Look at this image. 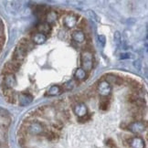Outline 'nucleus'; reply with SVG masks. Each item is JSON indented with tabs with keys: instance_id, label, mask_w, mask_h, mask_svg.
Instances as JSON below:
<instances>
[{
	"instance_id": "nucleus-35",
	"label": "nucleus",
	"mask_w": 148,
	"mask_h": 148,
	"mask_svg": "<svg viewBox=\"0 0 148 148\" xmlns=\"http://www.w3.org/2000/svg\"><path fill=\"white\" fill-rule=\"evenodd\" d=\"M3 28V23H2V20L0 19V29H2Z\"/></svg>"
},
{
	"instance_id": "nucleus-26",
	"label": "nucleus",
	"mask_w": 148,
	"mask_h": 148,
	"mask_svg": "<svg viewBox=\"0 0 148 148\" xmlns=\"http://www.w3.org/2000/svg\"><path fill=\"white\" fill-rule=\"evenodd\" d=\"M106 145L109 147V148H118V146H117V145L115 144V142L113 141L112 139H108L107 141H106Z\"/></svg>"
},
{
	"instance_id": "nucleus-3",
	"label": "nucleus",
	"mask_w": 148,
	"mask_h": 148,
	"mask_svg": "<svg viewBox=\"0 0 148 148\" xmlns=\"http://www.w3.org/2000/svg\"><path fill=\"white\" fill-rule=\"evenodd\" d=\"M97 90L101 96H103V97H107L108 95H110V93L112 92L111 84H109L105 81H102V82H101L99 83L98 87H97Z\"/></svg>"
},
{
	"instance_id": "nucleus-33",
	"label": "nucleus",
	"mask_w": 148,
	"mask_h": 148,
	"mask_svg": "<svg viewBox=\"0 0 148 148\" xmlns=\"http://www.w3.org/2000/svg\"><path fill=\"white\" fill-rule=\"evenodd\" d=\"M130 58H131V55H130L129 53H123V54H122V55H121V57H120V59H121V60L130 59Z\"/></svg>"
},
{
	"instance_id": "nucleus-9",
	"label": "nucleus",
	"mask_w": 148,
	"mask_h": 148,
	"mask_svg": "<svg viewBox=\"0 0 148 148\" xmlns=\"http://www.w3.org/2000/svg\"><path fill=\"white\" fill-rule=\"evenodd\" d=\"M33 101L32 95L28 93H21L18 96V101L20 106H27L28 104H30Z\"/></svg>"
},
{
	"instance_id": "nucleus-21",
	"label": "nucleus",
	"mask_w": 148,
	"mask_h": 148,
	"mask_svg": "<svg viewBox=\"0 0 148 148\" xmlns=\"http://www.w3.org/2000/svg\"><path fill=\"white\" fill-rule=\"evenodd\" d=\"M74 77H75L77 79L82 81V79H86V72H85L82 69H78V70H76L75 73H74Z\"/></svg>"
},
{
	"instance_id": "nucleus-31",
	"label": "nucleus",
	"mask_w": 148,
	"mask_h": 148,
	"mask_svg": "<svg viewBox=\"0 0 148 148\" xmlns=\"http://www.w3.org/2000/svg\"><path fill=\"white\" fill-rule=\"evenodd\" d=\"M18 143L21 146H24L27 143V139L26 137H18Z\"/></svg>"
},
{
	"instance_id": "nucleus-30",
	"label": "nucleus",
	"mask_w": 148,
	"mask_h": 148,
	"mask_svg": "<svg viewBox=\"0 0 148 148\" xmlns=\"http://www.w3.org/2000/svg\"><path fill=\"white\" fill-rule=\"evenodd\" d=\"M52 126H53V128L56 129V130H61L62 127H63V124H62L60 122H56V123H53Z\"/></svg>"
},
{
	"instance_id": "nucleus-15",
	"label": "nucleus",
	"mask_w": 148,
	"mask_h": 148,
	"mask_svg": "<svg viewBox=\"0 0 148 148\" xmlns=\"http://www.w3.org/2000/svg\"><path fill=\"white\" fill-rule=\"evenodd\" d=\"M72 38L74 41L78 43H82L85 40V35L83 31L82 30H76L72 33Z\"/></svg>"
},
{
	"instance_id": "nucleus-12",
	"label": "nucleus",
	"mask_w": 148,
	"mask_h": 148,
	"mask_svg": "<svg viewBox=\"0 0 148 148\" xmlns=\"http://www.w3.org/2000/svg\"><path fill=\"white\" fill-rule=\"evenodd\" d=\"M63 24L67 27H73L77 24V18L75 16L73 15H68L64 18V20H63Z\"/></svg>"
},
{
	"instance_id": "nucleus-24",
	"label": "nucleus",
	"mask_w": 148,
	"mask_h": 148,
	"mask_svg": "<svg viewBox=\"0 0 148 148\" xmlns=\"http://www.w3.org/2000/svg\"><path fill=\"white\" fill-rule=\"evenodd\" d=\"M113 40H114V44L117 47H119L122 43V38H121V34L119 31H116L113 35Z\"/></svg>"
},
{
	"instance_id": "nucleus-13",
	"label": "nucleus",
	"mask_w": 148,
	"mask_h": 148,
	"mask_svg": "<svg viewBox=\"0 0 148 148\" xmlns=\"http://www.w3.org/2000/svg\"><path fill=\"white\" fill-rule=\"evenodd\" d=\"M18 47H20L21 49H23L24 50H26L27 52V51H29L33 49V43L31 41L28 40L27 38H21L20 41H19V44H18Z\"/></svg>"
},
{
	"instance_id": "nucleus-29",
	"label": "nucleus",
	"mask_w": 148,
	"mask_h": 148,
	"mask_svg": "<svg viewBox=\"0 0 148 148\" xmlns=\"http://www.w3.org/2000/svg\"><path fill=\"white\" fill-rule=\"evenodd\" d=\"M90 114H87L86 115H84V116H82V117H79V122H81V123H85V122H88L90 119Z\"/></svg>"
},
{
	"instance_id": "nucleus-5",
	"label": "nucleus",
	"mask_w": 148,
	"mask_h": 148,
	"mask_svg": "<svg viewBox=\"0 0 148 148\" xmlns=\"http://www.w3.org/2000/svg\"><path fill=\"white\" fill-rule=\"evenodd\" d=\"M27 52L26 50H24L23 49H21L20 47H16V49L14 50V53H13V61L16 62H18V63L21 64V62L23 61L26 58Z\"/></svg>"
},
{
	"instance_id": "nucleus-32",
	"label": "nucleus",
	"mask_w": 148,
	"mask_h": 148,
	"mask_svg": "<svg viewBox=\"0 0 148 148\" xmlns=\"http://www.w3.org/2000/svg\"><path fill=\"white\" fill-rule=\"evenodd\" d=\"M5 44V38L4 37H0V51L2 50L3 47Z\"/></svg>"
},
{
	"instance_id": "nucleus-34",
	"label": "nucleus",
	"mask_w": 148,
	"mask_h": 148,
	"mask_svg": "<svg viewBox=\"0 0 148 148\" xmlns=\"http://www.w3.org/2000/svg\"><path fill=\"white\" fill-rule=\"evenodd\" d=\"M86 25H87L86 21H85L84 19H82V22H81V23L79 24V27H81V28H83V27H85V26H86Z\"/></svg>"
},
{
	"instance_id": "nucleus-14",
	"label": "nucleus",
	"mask_w": 148,
	"mask_h": 148,
	"mask_svg": "<svg viewBox=\"0 0 148 148\" xmlns=\"http://www.w3.org/2000/svg\"><path fill=\"white\" fill-rule=\"evenodd\" d=\"M37 29H38V33L43 34V35L46 36L47 34L50 33V31H51V27H50L49 24L47 23V22H44V23H41V24H38V25Z\"/></svg>"
},
{
	"instance_id": "nucleus-16",
	"label": "nucleus",
	"mask_w": 148,
	"mask_h": 148,
	"mask_svg": "<svg viewBox=\"0 0 148 148\" xmlns=\"http://www.w3.org/2000/svg\"><path fill=\"white\" fill-rule=\"evenodd\" d=\"M128 83L130 85V87L132 88V90L135 92H139L142 90V85L141 83H139L135 79H128Z\"/></svg>"
},
{
	"instance_id": "nucleus-18",
	"label": "nucleus",
	"mask_w": 148,
	"mask_h": 148,
	"mask_svg": "<svg viewBox=\"0 0 148 148\" xmlns=\"http://www.w3.org/2000/svg\"><path fill=\"white\" fill-rule=\"evenodd\" d=\"M62 92V90L60 86L58 85H53L52 87H50V89L49 90L48 94L49 96H57V95H60Z\"/></svg>"
},
{
	"instance_id": "nucleus-7",
	"label": "nucleus",
	"mask_w": 148,
	"mask_h": 148,
	"mask_svg": "<svg viewBox=\"0 0 148 148\" xmlns=\"http://www.w3.org/2000/svg\"><path fill=\"white\" fill-rule=\"evenodd\" d=\"M73 112L79 118V117H82L84 115H86L88 111H87L86 105H85L84 103H82V102H78V103L75 106H74Z\"/></svg>"
},
{
	"instance_id": "nucleus-28",
	"label": "nucleus",
	"mask_w": 148,
	"mask_h": 148,
	"mask_svg": "<svg viewBox=\"0 0 148 148\" xmlns=\"http://www.w3.org/2000/svg\"><path fill=\"white\" fill-rule=\"evenodd\" d=\"M98 41H99V44L101 45V47H104L106 38H105V37L103 35H100V36H98Z\"/></svg>"
},
{
	"instance_id": "nucleus-17",
	"label": "nucleus",
	"mask_w": 148,
	"mask_h": 148,
	"mask_svg": "<svg viewBox=\"0 0 148 148\" xmlns=\"http://www.w3.org/2000/svg\"><path fill=\"white\" fill-rule=\"evenodd\" d=\"M47 39V37L43 35V34H40V33H37L35 35L33 36L32 38V41L35 43V44H43L45 41H46Z\"/></svg>"
},
{
	"instance_id": "nucleus-11",
	"label": "nucleus",
	"mask_w": 148,
	"mask_h": 148,
	"mask_svg": "<svg viewBox=\"0 0 148 148\" xmlns=\"http://www.w3.org/2000/svg\"><path fill=\"white\" fill-rule=\"evenodd\" d=\"M3 83L10 89L15 87L16 85V77L14 74H7V75H5Z\"/></svg>"
},
{
	"instance_id": "nucleus-19",
	"label": "nucleus",
	"mask_w": 148,
	"mask_h": 148,
	"mask_svg": "<svg viewBox=\"0 0 148 148\" xmlns=\"http://www.w3.org/2000/svg\"><path fill=\"white\" fill-rule=\"evenodd\" d=\"M45 136H46V138L49 141H55V140H58L59 138V134L56 132H54V131H47V132L45 133Z\"/></svg>"
},
{
	"instance_id": "nucleus-8",
	"label": "nucleus",
	"mask_w": 148,
	"mask_h": 148,
	"mask_svg": "<svg viewBox=\"0 0 148 148\" xmlns=\"http://www.w3.org/2000/svg\"><path fill=\"white\" fill-rule=\"evenodd\" d=\"M128 144L132 148H145V141L138 136L129 138Z\"/></svg>"
},
{
	"instance_id": "nucleus-20",
	"label": "nucleus",
	"mask_w": 148,
	"mask_h": 148,
	"mask_svg": "<svg viewBox=\"0 0 148 148\" xmlns=\"http://www.w3.org/2000/svg\"><path fill=\"white\" fill-rule=\"evenodd\" d=\"M58 16H57V13L55 11H51V12H49L46 16V18H47V23L50 24V23H53V22L56 21Z\"/></svg>"
},
{
	"instance_id": "nucleus-25",
	"label": "nucleus",
	"mask_w": 148,
	"mask_h": 148,
	"mask_svg": "<svg viewBox=\"0 0 148 148\" xmlns=\"http://www.w3.org/2000/svg\"><path fill=\"white\" fill-rule=\"evenodd\" d=\"M88 15L90 16V18H92V19H94L95 21H97V22H100V18L97 16V14H96L94 11H92V10H89L88 11Z\"/></svg>"
},
{
	"instance_id": "nucleus-2",
	"label": "nucleus",
	"mask_w": 148,
	"mask_h": 148,
	"mask_svg": "<svg viewBox=\"0 0 148 148\" xmlns=\"http://www.w3.org/2000/svg\"><path fill=\"white\" fill-rule=\"evenodd\" d=\"M20 68V63L16 61H10V62H7L3 68V74L7 75V74H14L15 72H16Z\"/></svg>"
},
{
	"instance_id": "nucleus-1",
	"label": "nucleus",
	"mask_w": 148,
	"mask_h": 148,
	"mask_svg": "<svg viewBox=\"0 0 148 148\" xmlns=\"http://www.w3.org/2000/svg\"><path fill=\"white\" fill-rule=\"evenodd\" d=\"M82 67L85 71H90L92 69V54L90 51H84L82 54Z\"/></svg>"
},
{
	"instance_id": "nucleus-23",
	"label": "nucleus",
	"mask_w": 148,
	"mask_h": 148,
	"mask_svg": "<svg viewBox=\"0 0 148 148\" xmlns=\"http://www.w3.org/2000/svg\"><path fill=\"white\" fill-rule=\"evenodd\" d=\"M74 82L73 81H69V82H67L66 83L63 84V86H62L61 90H67V92H70V90H71L74 87Z\"/></svg>"
},
{
	"instance_id": "nucleus-27",
	"label": "nucleus",
	"mask_w": 148,
	"mask_h": 148,
	"mask_svg": "<svg viewBox=\"0 0 148 148\" xmlns=\"http://www.w3.org/2000/svg\"><path fill=\"white\" fill-rule=\"evenodd\" d=\"M139 97L137 95H136V93L135 94H130L129 96H128V101L130 102V103H132V104H134V102H135V101L137 100Z\"/></svg>"
},
{
	"instance_id": "nucleus-22",
	"label": "nucleus",
	"mask_w": 148,
	"mask_h": 148,
	"mask_svg": "<svg viewBox=\"0 0 148 148\" xmlns=\"http://www.w3.org/2000/svg\"><path fill=\"white\" fill-rule=\"evenodd\" d=\"M110 106V101L108 99H101L99 103V108L101 111H107Z\"/></svg>"
},
{
	"instance_id": "nucleus-4",
	"label": "nucleus",
	"mask_w": 148,
	"mask_h": 148,
	"mask_svg": "<svg viewBox=\"0 0 148 148\" xmlns=\"http://www.w3.org/2000/svg\"><path fill=\"white\" fill-rule=\"evenodd\" d=\"M146 128V124L144 122H134L128 125V129L132 133L134 134H140L143 133Z\"/></svg>"
},
{
	"instance_id": "nucleus-10",
	"label": "nucleus",
	"mask_w": 148,
	"mask_h": 148,
	"mask_svg": "<svg viewBox=\"0 0 148 148\" xmlns=\"http://www.w3.org/2000/svg\"><path fill=\"white\" fill-rule=\"evenodd\" d=\"M109 84L112 83V84H115L120 86L123 83V79L120 76H117V75H113V74H108L106 76V81Z\"/></svg>"
},
{
	"instance_id": "nucleus-6",
	"label": "nucleus",
	"mask_w": 148,
	"mask_h": 148,
	"mask_svg": "<svg viewBox=\"0 0 148 148\" xmlns=\"http://www.w3.org/2000/svg\"><path fill=\"white\" fill-rule=\"evenodd\" d=\"M27 131L32 134H35V135H38V134H41L44 132V127L41 123H31L29 125H28V128Z\"/></svg>"
}]
</instances>
